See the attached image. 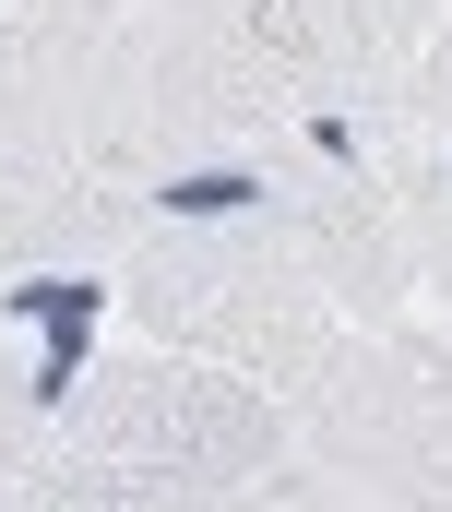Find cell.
I'll return each mask as SVG.
<instances>
[{"instance_id": "cell-5", "label": "cell", "mask_w": 452, "mask_h": 512, "mask_svg": "<svg viewBox=\"0 0 452 512\" xmlns=\"http://www.w3.org/2000/svg\"><path fill=\"white\" fill-rule=\"evenodd\" d=\"M36 441H48V370H36V358L0 334V489L36 465Z\"/></svg>"}, {"instance_id": "cell-6", "label": "cell", "mask_w": 452, "mask_h": 512, "mask_svg": "<svg viewBox=\"0 0 452 512\" xmlns=\"http://www.w3.org/2000/svg\"><path fill=\"white\" fill-rule=\"evenodd\" d=\"M381 96H393V120L417 131V143H452V12H441V36H429Z\"/></svg>"}, {"instance_id": "cell-7", "label": "cell", "mask_w": 452, "mask_h": 512, "mask_svg": "<svg viewBox=\"0 0 452 512\" xmlns=\"http://www.w3.org/2000/svg\"><path fill=\"white\" fill-rule=\"evenodd\" d=\"M0 512H60V501H48L36 477H12V489H0Z\"/></svg>"}, {"instance_id": "cell-1", "label": "cell", "mask_w": 452, "mask_h": 512, "mask_svg": "<svg viewBox=\"0 0 452 512\" xmlns=\"http://www.w3.org/2000/svg\"><path fill=\"white\" fill-rule=\"evenodd\" d=\"M108 298L131 334H155L179 358H215L262 393H298L322 370V346L345 334L334 298L226 215H131L108 239Z\"/></svg>"}, {"instance_id": "cell-3", "label": "cell", "mask_w": 452, "mask_h": 512, "mask_svg": "<svg viewBox=\"0 0 452 512\" xmlns=\"http://www.w3.org/2000/svg\"><path fill=\"white\" fill-rule=\"evenodd\" d=\"M286 441L345 501L452 512V334H429L417 310L334 334L322 370L286 393Z\"/></svg>"}, {"instance_id": "cell-4", "label": "cell", "mask_w": 452, "mask_h": 512, "mask_svg": "<svg viewBox=\"0 0 452 512\" xmlns=\"http://www.w3.org/2000/svg\"><path fill=\"white\" fill-rule=\"evenodd\" d=\"M441 12H452V0H322V24H334V48H345V72H357L369 96H381V84H393V72L441 36Z\"/></svg>"}, {"instance_id": "cell-2", "label": "cell", "mask_w": 452, "mask_h": 512, "mask_svg": "<svg viewBox=\"0 0 452 512\" xmlns=\"http://www.w3.org/2000/svg\"><path fill=\"white\" fill-rule=\"evenodd\" d=\"M48 441L108 453V465H155V477H215V489H262L298 465L286 393L238 382L215 358H179L155 334L96 346L72 382H48Z\"/></svg>"}]
</instances>
